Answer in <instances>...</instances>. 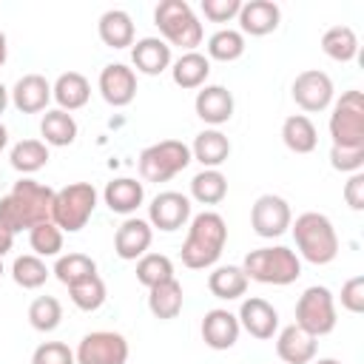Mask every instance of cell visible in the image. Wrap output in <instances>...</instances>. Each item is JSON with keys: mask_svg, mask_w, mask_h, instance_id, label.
<instances>
[{"mask_svg": "<svg viewBox=\"0 0 364 364\" xmlns=\"http://www.w3.org/2000/svg\"><path fill=\"white\" fill-rule=\"evenodd\" d=\"M51 205H54V191L31 176H23L0 199V225L9 233L31 230L40 222H51Z\"/></svg>", "mask_w": 364, "mask_h": 364, "instance_id": "obj_1", "label": "cell"}, {"mask_svg": "<svg viewBox=\"0 0 364 364\" xmlns=\"http://www.w3.org/2000/svg\"><path fill=\"white\" fill-rule=\"evenodd\" d=\"M228 245V222L216 210H202L191 216L188 222V236L182 242V264L191 270H205L213 267Z\"/></svg>", "mask_w": 364, "mask_h": 364, "instance_id": "obj_2", "label": "cell"}, {"mask_svg": "<svg viewBox=\"0 0 364 364\" xmlns=\"http://www.w3.org/2000/svg\"><path fill=\"white\" fill-rule=\"evenodd\" d=\"M293 242L299 250V259L310 264H330L338 256V233L330 222V216L318 210H304L290 222Z\"/></svg>", "mask_w": 364, "mask_h": 364, "instance_id": "obj_3", "label": "cell"}, {"mask_svg": "<svg viewBox=\"0 0 364 364\" xmlns=\"http://www.w3.org/2000/svg\"><path fill=\"white\" fill-rule=\"evenodd\" d=\"M242 270L250 282L287 287L301 276V259L296 250H290L284 245H270V247L250 250L242 262Z\"/></svg>", "mask_w": 364, "mask_h": 364, "instance_id": "obj_4", "label": "cell"}, {"mask_svg": "<svg viewBox=\"0 0 364 364\" xmlns=\"http://www.w3.org/2000/svg\"><path fill=\"white\" fill-rule=\"evenodd\" d=\"M154 26L159 28L162 40L168 46H179L182 51H196V46L205 37V28L185 0H162L154 9Z\"/></svg>", "mask_w": 364, "mask_h": 364, "instance_id": "obj_5", "label": "cell"}, {"mask_svg": "<svg viewBox=\"0 0 364 364\" xmlns=\"http://www.w3.org/2000/svg\"><path fill=\"white\" fill-rule=\"evenodd\" d=\"M97 188L91 182H71L60 191H54V205H51V222L63 233H77L88 225V219L97 210Z\"/></svg>", "mask_w": 364, "mask_h": 364, "instance_id": "obj_6", "label": "cell"}, {"mask_svg": "<svg viewBox=\"0 0 364 364\" xmlns=\"http://www.w3.org/2000/svg\"><path fill=\"white\" fill-rule=\"evenodd\" d=\"M191 145H185L182 139H162L154 142L148 148L139 151L136 156V168L139 176L145 182H168L176 173H182L191 165Z\"/></svg>", "mask_w": 364, "mask_h": 364, "instance_id": "obj_7", "label": "cell"}, {"mask_svg": "<svg viewBox=\"0 0 364 364\" xmlns=\"http://www.w3.org/2000/svg\"><path fill=\"white\" fill-rule=\"evenodd\" d=\"M330 139L341 148H364V97L358 88L344 91L330 111Z\"/></svg>", "mask_w": 364, "mask_h": 364, "instance_id": "obj_8", "label": "cell"}, {"mask_svg": "<svg viewBox=\"0 0 364 364\" xmlns=\"http://www.w3.org/2000/svg\"><path fill=\"white\" fill-rule=\"evenodd\" d=\"M293 313H296V321L293 324H299L304 333H310L316 338L333 333L336 330V321H338V316H336V296L324 284H310L299 296Z\"/></svg>", "mask_w": 364, "mask_h": 364, "instance_id": "obj_9", "label": "cell"}, {"mask_svg": "<svg viewBox=\"0 0 364 364\" xmlns=\"http://www.w3.org/2000/svg\"><path fill=\"white\" fill-rule=\"evenodd\" d=\"M128 338L114 330L85 333L74 350L77 364H125L128 361Z\"/></svg>", "mask_w": 364, "mask_h": 364, "instance_id": "obj_10", "label": "cell"}, {"mask_svg": "<svg viewBox=\"0 0 364 364\" xmlns=\"http://www.w3.org/2000/svg\"><path fill=\"white\" fill-rule=\"evenodd\" d=\"M290 94H293V102L307 111V114H318L324 108L333 105V97H336V88H333V80L327 71L321 68H307L301 74H296L293 85H290Z\"/></svg>", "mask_w": 364, "mask_h": 364, "instance_id": "obj_11", "label": "cell"}, {"mask_svg": "<svg viewBox=\"0 0 364 364\" xmlns=\"http://www.w3.org/2000/svg\"><path fill=\"white\" fill-rule=\"evenodd\" d=\"M290 222H293V210L287 199L276 193H262L250 208V228L262 239H279L282 233L290 230Z\"/></svg>", "mask_w": 364, "mask_h": 364, "instance_id": "obj_12", "label": "cell"}, {"mask_svg": "<svg viewBox=\"0 0 364 364\" xmlns=\"http://www.w3.org/2000/svg\"><path fill=\"white\" fill-rule=\"evenodd\" d=\"M191 222V199L179 191H162L151 199L148 205V225L162 230V233H173L179 228H185Z\"/></svg>", "mask_w": 364, "mask_h": 364, "instance_id": "obj_13", "label": "cell"}, {"mask_svg": "<svg viewBox=\"0 0 364 364\" xmlns=\"http://www.w3.org/2000/svg\"><path fill=\"white\" fill-rule=\"evenodd\" d=\"M97 88H100V97L111 108H125L136 97V71L128 68L125 63H108L100 71Z\"/></svg>", "mask_w": 364, "mask_h": 364, "instance_id": "obj_14", "label": "cell"}, {"mask_svg": "<svg viewBox=\"0 0 364 364\" xmlns=\"http://www.w3.org/2000/svg\"><path fill=\"white\" fill-rule=\"evenodd\" d=\"M236 318H239V327L247 336L259 338V341H267V338H273L279 333V310L267 299H262V296L245 299L239 304Z\"/></svg>", "mask_w": 364, "mask_h": 364, "instance_id": "obj_15", "label": "cell"}, {"mask_svg": "<svg viewBox=\"0 0 364 364\" xmlns=\"http://www.w3.org/2000/svg\"><path fill=\"white\" fill-rule=\"evenodd\" d=\"M233 108H236L233 94H230L225 85H202V88L196 91L193 111H196V117H199L205 125H210V128H219V125L230 122Z\"/></svg>", "mask_w": 364, "mask_h": 364, "instance_id": "obj_16", "label": "cell"}, {"mask_svg": "<svg viewBox=\"0 0 364 364\" xmlns=\"http://www.w3.org/2000/svg\"><path fill=\"white\" fill-rule=\"evenodd\" d=\"M151 242H154V228L148 225V219L128 216L114 233V253L125 262H136L139 256L148 253Z\"/></svg>", "mask_w": 364, "mask_h": 364, "instance_id": "obj_17", "label": "cell"}, {"mask_svg": "<svg viewBox=\"0 0 364 364\" xmlns=\"http://www.w3.org/2000/svg\"><path fill=\"white\" fill-rule=\"evenodd\" d=\"M199 333H202V341L210 347V350H230L236 341H239V318L236 313L225 310V307H213L205 313L202 324H199Z\"/></svg>", "mask_w": 364, "mask_h": 364, "instance_id": "obj_18", "label": "cell"}, {"mask_svg": "<svg viewBox=\"0 0 364 364\" xmlns=\"http://www.w3.org/2000/svg\"><path fill=\"white\" fill-rule=\"evenodd\" d=\"M236 20H239V31H242V34L264 37V34H270V31L279 28V23H282V9H279V3H273V0H247V3H242Z\"/></svg>", "mask_w": 364, "mask_h": 364, "instance_id": "obj_19", "label": "cell"}, {"mask_svg": "<svg viewBox=\"0 0 364 364\" xmlns=\"http://www.w3.org/2000/svg\"><path fill=\"white\" fill-rule=\"evenodd\" d=\"M318 353V338L304 333L299 324H287L276 336V355L282 364H310Z\"/></svg>", "mask_w": 364, "mask_h": 364, "instance_id": "obj_20", "label": "cell"}, {"mask_svg": "<svg viewBox=\"0 0 364 364\" xmlns=\"http://www.w3.org/2000/svg\"><path fill=\"white\" fill-rule=\"evenodd\" d=\"M9 97L20 114H40L51 102V82L43 74H23L9 91Z\"/></svg>", "mask_w": 364, "mask_h": 364, "instance_id": "obj_21", "label": "cell"}, {"mask_svg": "<svg viewBox=\"0 0 364 364\" xmlns=\"http://www.w3.org/2000/svg\"><path fill=\"white\" fill-rule=\"evenodd\" d=\"M131 63L139 74H148V77H156L162 71L171 68L173 57H171V46L162 40V37H142V40H134L131 46Z\"/></svg>", "mask_w": 364, "mask_h": 364, "instance_id": "obj_22", "label": "cell"}, {"mask_svg": "<svg viewBox=\"0 0 364 364\" xmlns=\"http://www.w3.org/2000/svg\"><path fill=\"white\" fill-rule=\"evenodd\" d=\"M102 202L108 205L111 213L119 216H131L142 202H145V185L131 179V176H117L105 185L102 191Z\"/></svg>", "mask_w": 364, "mask_h": 364, "instance_id": "obj_23", "label": "cell"}, {"mask_svg": "<svg viewBox=\"0 0 364 364\" xmlns=\"http://www.w3.org/2000/svg\"><path fill=\"white\" fill-rule=\"evenodd\" d=\"M51 100L57 102V108H63L68 114L77 111V108H82V105H88V100H91V82H88V77L80 74V71H63L54 80V85H51Z\"/></svg>", "mask_w": 364, "mask_h": 364, "instance_id": "obj_24", "label": "cell"}, {"mask_svg": "<svg viewBox=\"0 0 364 364\" xmlns=\"http://www.w3.org/2000/svg\"><path fill=\"white\" fill-rule=\"evenodd\" d=\"M208 77H210V60L202 51H182L171 63V80H173V85L185 88V91L202 88L208 82Z\"/></svg>", "mask_w": 364, "mask_h": 364, "instance_id": "obj_25", "label": "cell"}, {"mask_svg": "<svg viewBox=\"0 0 364 364\" xmlns=\"http://www.w3.org/2000/svg\"><path fill=\"white\" fill-rule=\"evenodd\" d=\"M230 156V139L219 128H205L193 136L191 159H196L202 168H219Z\"/></svg>", "mask_w": 364, "mask_h": 364, "instance_id": "obj_26", "label": "cell"}, {"mask_svg": "<svg viewBox=\"0 0 364 364\" xmlns=\"http://www.w3.org/2000/svg\"><path fill=\"white\" fill-rule=\"evenodd\" d=\"M97 34L108 48H128L134 46V20L125 9H108L97 20Z\"/></svg>", "mask_w": 364, "mask_h": 364, "instance_id": "obj_27", "label": "cell"}, {"mask_svg": "<svg viewBox=\"0 0 364 364\" xmlns=\"http://www.w3.org/2000/svg\"><path fill=\"white\" fill-rule=\"evenodd\" d=\"M247 284L250 279L245 276L242 264H219L210 270L208 276V290L210 296L222 299V301H233V299H242L247 293Z\"/></svg>", "mask_w": 364, "mask_h": 364, "instance_id": "obj_28", "label": "cell"}, {"mask_svg": "<svg viewBox=\"0 0 364 364\" xmlns=\"http://www.w3.org/2000/svg\"><path fill=\"white\" fill-rule=\"evenodd\" d=\"M77 119L68 114V111H63V108H51V111H46L43 114V119H40V136H43V142L46 145H51V148H65V145H71L74 139H77Z\"/></svg>", "mask_w": 364, "mask_h": 364, "instance_id": "obj_29", "label": "cell"}, {"mask_svg": "<svg viewBox=\"0 0 364 364\" xmlns=\"http://www.w3.org/2000/svg\"><path fill=\"white\" fill-rule=\"evenodd\" d=\"M282 142L293 154H310L318 145V131L307 114H290L282 122Z\"/></svg>", "mask_w": 364, "mask_h": 364, "instance_id": "obj_30", "label": "cell"}, {"mask_svg": "<svg viewBox=\"0 0 364 364\" xmlns=\"http://www.w3.org/2000/svg\"><path fill=\"white\" fill-rule=\"evenodd\" d=\"M182 304H185V293H182V284L176 279L162 282V284H156V287L148 290V310L159 321L176 318L182 313Z\"/></svg>", "mask_w": 364, "mask_h": 364, "instance_id": "obj_31", "label": "cell"}, {"mask_svg": "<svg viewBox=\"0 0 364 364\" xmlns=\"http://www.w3.org/2000/svg\"><path fill=\"white\" fill-rule=\"evenodd\" d=\"M51 154H48V145L43 139H20L17 145H11L9 151V162L17 173L23 176H31L37 171H43L48 165Z\"/></svg>", "mask_w": 364, "mask_h": 364, "instance_id": "obj_32", "label": "cell"}, {"mask_svg": "<svg viewBox=\"0 0 364 364\" xmlns=\"http://www.w3.org/2000/svg\"><path fill=\"white\" fill-rule=\"evenodd\" d=\"M228 196V176L219 168H202L191 179V199L199 205H219Z\"/></svg>", "mask_w": 364, "mask_h": 364, "instance_id": "obj_33", "label": "cell"}, {"mask_svg": "<svg viewBox=\"0 0 364 364\" xmlns=\"http://www.w3.org/2000/svg\"><path fill=\"white\" fill-rule=\"evenodd\" d=\"M321 51L336 63H353L358 57V37L350 26H330L321 34Z\"/></svg>", "mask_w": 364, "mask_h": 364, "instance_id": "obj_34", "label": "cell"}, {"mask_svg": "<svg viewBox=\"0 0 364 364\" xmlns=\"http://www.w3.org/2000/svg\"><path fill=\"white\" fill-rule=\"evenodd\" d=\"M247 43L245 34L239 28H219L208 37V60H219V63H233L245 54Z\"/></svg>", "mask_w": 364, "mask_h": 364, "instance_id": "obj_35", "label": "cell"}, {"mask_svg": "<svg viewBox=\"0 0 364 364\" xmlns=\"http://www.w3.org/2000/svg\"><path fill=\"white\" fill-rule=\"evenodd\" d=\"M48 276H51L48 264H46L40 256H34V253H23V256H17V259L11 262V279H14V284L23 287V290H37V287H43Z\"/></svg>", "mask_w": 364, "mask_h": 364, "instance_id": "obj_36", "label": "cell"}, {"mask_svg": "<svg viewBox=\"0 0 364 364\" xmlns=\"http://www.w3.org/2000/svg\"><path fill=\"white\" fill-rule=\"evenodd\" d=\"M51 273L57 276L60 284L71 287V284H77V282L94 276V273H97V262H94L91 256H85V253H65V256H57Z\"/></svg>", "mask_w": 364, "mask_h": 364, "instance_id": "obj_37", "label": "cell"}, {"mask_svg": "<svg viewBox=\"0 0 364 364\" xmlns=\"http://www.w3.org/2000/svg\"><path fill=\"white\" fill-rule=\"evenodd\" d=\"M68 296H71V304H74L77 310H82V313H94V310H100V307L105 304L108 290H105L102 276L94 273V276H88V279L71 284V287H68Z\"/></svg>", "mask_w": 364, "mask_h": 364, "instance_id": "obj_38", "label": "cell"}, {"mask_svg": "<svg viewBox=\"0 0 364 364\" xmlns=\"http://www.w3.org/2000/svg\"><path fill=\"white\" fill-rule=\"evenodd\" d=\"M176 279L173 276V262L165 256V253H145L136 259V282L142 287H156L162 282H171Z\"/></svg>", "mask_w": 364, "mask_h": 364, "instance_id": "obj_39", "label": "cell"}, {"mask_svg": "<svg viewBox=\"0 0 364 364\" xmlns=\"http://www.w3.org/2000/svg\"><path fill=\"white\" fill-rule=\"evenodd\" d=\"M60 321H63V304H60V299H54V296H37L28 304V324L37 333H51V330L60 327Z\"/></svg>", "mask_w": 364, "mask_h": 364, "instance_id": "obj_40", "label": "cell"}, {"mask_svg": "<svg viewBox=\"0 0 364 364\" xmlns=\"http://www.w3.org/2000/svg\"><path fill=\"white\" fill-rule=\"evenodd\" d=\"M28 245H31L34 256H40V259L60 256V250H63V230L54 222H40V225H34L28 230Z\"/></svg>", "mask_w": 364, "mask_h": 364, "instance_id": "obj_41", "label": "cell"}, {"mask_svg": "<svg viewBox=\"0 0 364 364\" xmlns=\"http://www.w3.org/2000/svg\"><path fill=\"white\" fill-rule=\"evenodd\" d=\"M31 364H77L74 350L63 341H43L31 353Z\"/></svg>", "mask_w": 364, "mask_h": 364, "instance_id": "obj_42", "label": "cell"}, {"mask_svg": "<svg viewBox=\"0 0 364 364\" xmlns=\"http://www.w3.org/2000/svg\"><path fill=\"white\" fill-rule=\"evenodd\" d=\"M330 165L341 173H358L364 168V148H341L330 145Z\"/></svg>", "mask_w": 364, "mask_h": 364, "instance_id": "obj_43", "label": "cell"}, {"mask_svg": "<svg viewBox=\"0 0 364 364\" xmlns=\"http://www.w3.org/2000/svg\"><path fill=\"white\" fill-rule=\"evenodd\" d=\"M199 9L205 14V20H210V23H230L239 14L242 0H202Z\"/></svg>", "mask_w": 364, "mask_h": 364, "instance_id": "obj_44", "label": "cell"}, {"mask_svg": "<svg viewBox=\"0 0 364 364\" xmlns=\"http://www.w3.org/2000/svg\"><path fill=\"white\" fill-rule=\"evenodd\" d=\"M341 307L347 313H364V276H353L341 284Z\"/></svg>", "mask_w": 364, "mask_h": 364, "instance_id": "obj_45", "label": "cell"}, {"mask_svg": "<svg viewBox=\"0 0 364 364\" xmlns=\"http://www.w3.org/2000/svg\"><path fill=\"white\" fill-rule=\"evenodd\" d=\"M344 202L350 205V210H364V171L350 173V179L344 182Z\"/></svg>", "mask_w": 364, "mask_h": 364, "instance_id": "obj_46", "label": "cell"}, {"mask_svg": "<svg viewBox=\"0 0 364 364\" xmlns=\"http://www.w3.org/2000/svg\"><path fill=\"white\" fill-rule=\"evenodd\" d=\"M11 245H14V233H9V230L0 225V259L11 250Z\"/></svg>", "mask_w": 364, "mask_h": 364, "instance_id": "obj_47", "label": "cell"}, {"mask_svg": "<svg viewBox=\"0 0 364 364\" xmlns=\"http://www.w3.org/2000/svg\"><path fill=\"white\" fill-rule=\"evenodd\" d=\"M6 57H9V40H6V31L0 28V68L6 65Z\"/></svg>", "mask_w": 364, "mask_h": 364, "instance_id": "obj_48", "label": "cell"}, {"mask_svg": "<svg viewBox=\"0 0 364 364\" xmlns=\"http://www.w3.org/2000/svg\"><path fill=\"white\" fill-rule=\"evenodd\" d=\"M9 102H11V97H9V88L0 82V117L6 114V108H9Z\"/></svg>", "mask_w": 364, "mask_h": 364, "instance_id": "obj_49", "label": "cell"}, {"mask_svg": "<svg viewBox=\"0 0 364 364\" xmlns=\"http://www.w3.org/2000/svg\"><path fill=\"white\" fill-rule=\"evenodd\" d=\"M6 145H9V131H6V125L0 122V151H3Z\"/></svg>", "mask_w": 364, "mask_h": 364, "instance_id": "obj_50", "label": "cell"}, {"mask_svg": "<svg viewBox=\"0 0 364 364\" xmlns=\"http://www.w3.org/2000/svg\"><path fill=\"white\" fill-rule=\"evenodd\" d=\"M310 364H341L338 358H313Z\"/></svg>", "mask_w": 364, "mask_h": 364, "instance_id": "obj_51", "label": "cell"}, {"mask_svg": "<svg viewBox=\"0 0 364 364\" xmlns=\"http://www.w3.org/2000/svg\"><path fill=\"white\" fill-rule=\"evenodd\" d=\"M0 276H3V259H0Z\"/></svg>", "mask_w": 364, "mask_h": 364, "instance_id": "obj_52", "label": "cell"}]
</instances>
